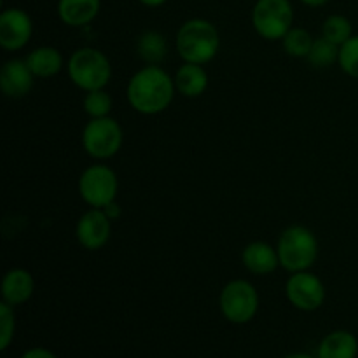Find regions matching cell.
Here are the masks:
<instances>
[{"mask_svg":"<svg viewBox=\"0 0 358 358\" xmlns=\"http://www.w3.org/2000/svg\"><path fill=\"white\" fill-rule=\"evenodd\" d=\"M175 93L177 87L173 77L159 65L142 66L133 73L126 86L129 105L142 115H157L166 110Z\"/></svg>","mask_w":358,"mask_h":358,"instance_id":"cell-1","label":"cell"},{"mask_svg":"<svg viewBox=\"0 0 358 358\" xmlns=\"http://www.w3.org/2000/svg\"><path fill=\"white\" fill-rule=\"evenodd\" d=\"M175 49L185 63L206 65L220 49V35L215 24L203 17H192L182 23L175 35Z\"/></svg>","mask_w":358,"mask_h":358,"instance_id":"cell-2","label":"cell"},{"mask_svg":"<svg viewBox=\"0 0 358 358\" xmlns=\"http://www.w3.org/2000/svg\"><path fill=\"white\" fill-rule=\"evenodd\" d=\"M70 80L83 91L105 90L112 79V63L105 52L96 48H79L66 62Z\"/></svg>","mask_w":358,"mask_h":358,"instance_id":"cell-3","label":"cell"},{"mask_svg":"<svg viewBox=\"0 0 358 358\" xmlns=\"http://www.w3.org/2000/svg\"><path fill=\"white\" fill-rule=\"evenodd\" d=\"M276 250L285 271H308L318 259V240L306 226H290L280 234Z\"/></svg>","mask_w":358,"mask_h":358,"instance_id":"cell-4","label":"cell"},{"mask_svg":"<svg viewBox=\"0 0 358 358\" xmlns=\"http://www.w3.org/2000/svg\"><path fill=\"white\" fill-rule=\"evenodd\" d=\"M219 308L222 317L231 324H248L259 311L257 289L247 280H231L220 290Z\"/></svg>","mask_w":358,"mask_h":358,"instance_id":"cell-5","label":"cell"},{"mask_svg":"<svg viewBox=\"0 0 358 358\" xmlns=\"http://www.w3.org/2000/svg\"><path fill=\"white\" fill-rule=\"evenodd\" d=\"M122 140L124 135L121 124L110 115L90 119L80 136L86 154L96 161H107L114 157L121 150Z\"/></svg>","mask_w":358,"mask_h":358,"instance_id":"cell-6","label":"cell"},{"mask_svg":"<svg viewBox=\"0 0 358 358\" xmlns=\"http://www.w3.org/2000/svg\"><path fill=\"white\" fill-rule=\"evenodd\" d=\"M252 24L259 37L282 41L294 27V7L290 0H257L252 9Z\"/></svg>","mask_w":358,"mask_h":358,"instance_id":"cell-7","label":"cell"},{"mask_svg":"<svg viewBox=\"0 0 358 358\" xmlns=\"http://www.w3.org/2000/svg\"><path fill=\"white\" fill-rule=\"evenodd\" d=\"M77 189H79L80 199L87 206H91V208H105L117 198V173L107 164H91L80 173Z\"/></svg>","mask_w":358,"mask_h":358,"instance_id":"cell-8","label":"cell"},{"mask_svg":"<svg viewBox=\"0 0 358 358\" xmlns=\"http://www.w3.org/2000/svg\"><path fill=\"white\" fill-rule=\"evenodd\" d=\"M285 296L296 310L317 311L325 303V285L315 273H290L285 283Z\"/></svg>","mask_w":358,"mask_h":358,"instance_id":"cell-9","label":"cell"},{"mask_svg":"<svg viewBox=\"0 0 358 358\" xmlns=\"http://www.w3.org/2000/svg\"><path fill=\"white\" fill-rule=\"evenodd\" d=\"M34 35V21L27 10L9 7L0 14V45L6 51H20Z\"/></svg>","mask_w":358,"mask_h":358,"instance_id":"cell-10","label":"cell"},{"mask_svg":"<svg viewBox=\"0 0 358 358\" xmlns=\"http://www.w3.org/2000/svg\"><path fill=\"white\" fill-rule=\"evenodd\" d=\"M112 236V220L101 208H90L79 217L76 226V238L86 250H100Z\"/></svg>","mask_w":358,"mask_h":358,"instance_id":"cell-11","label":"cell"},{"mask_svg":"<svg viewBox=\"0 0 358 358\" xmlns=\"http://www.w3.org/2000/svg\"><path fill=\"white\" fill-rule=\"evenodd\" d=\"M37 77L28 66L27 59H7L0 69V90L10 100L24 98L31 90Z\"/></svg>","mask_w":358,"mask_h":358,"instance_id":"cell-12","label":"cell"},{"mask_svg":"<svg viewBox=\"0 0 358 358\" xmlns=\"http://www.w3.org/2000/svg\"><path fill=\"white\" fill-rule=\"evenodd\" d=\"M245 269L255 276H266L280 268L278 250L266 241H252L241 252Z\"/></svg>","mask_w":358,"mask_h":358,"instance_id":"cell-13","label":"cell"},{"mask_svg":"<svg viewBox=\"0 0 358 358\" xmlns=\"http://www.w3.org/2000/svg\"><path fill=\"white\" fill-rule=\"evenodd\" d=\"M35 292V282L30 271L23 268H14L3 275L0 283V294H2L3 303L10 306H21L28 303Z\"/></svg>","mask_w":358,"mask_h":358,"instance_id":"cell-14","label":"cell"},{"mask_svg":"<svg viewBox=\"0 0 358 358\" xmlns=\"http://www.w3.org/2000/svg\"><path fill=\"white\" fill-rule=\"evenodd\" d=\"M177 93L185 98H198L208 90L210 77L203 65L196 63H182L173 76Z\"/></svg>","mask_w":358,"mask_h":358,"instance_id":"cell-15","label":"cell"},{"mask_svg":"<svg viewBox=\"0 0 358 358\" xmlns=\"http://www.w3.org/2000/svg\"><path fill=\"white\" fill-rule=\"evenodd\" d=\"M100 7V0H58V16L69 27L80 28L96 20Z\"/></svg>","mask_w":358,"mask_h":358,"instance_id":"cell-16","label":"cell"},{"mask_svg":"<svg viewBox=\"0 0 358 358\" xmlns=\"http://www.w3.org/2000/svg\"><path fill=\"white\" fill-rule=\"evenodd\" d=\"M24 59L37 79H51L62 72L63 66H66L62 52L52 45H41V48L31 49Z\"/></svg>","mask_w":358,"mask_h":358,"instance_id":"cell-17","label":"cell"},{"mask_svg":"<svg viewBox=\"0 0 358 358\" xmlns=\"http://www.w3.org/2000/svg\"><path fill=\"white\" fill-rule=\"evenodd\" d=\"M358 339L350 331H332L318 345V358H357Z\"/></svg>","mask_w":358,"mask_h":358,"instance_id":"cell-18","label":"cell"},{"mask_svg":"<svg viewBox=\"0 0 358 358\" xmlns=\"http://www.w3.org/2000/svg\"><path fill=\"white\" fill-rule=\"evenodd\" d=\"M136 52L147 65H161L168 52V42L157 30H147L136 38Z\"/></svg>","mask_w":358,"mask_h":358,"instance_id":"cell-19","label":"cell"},{"mask_svg":"<svg viewBox=\"0 0 358 358\" xmlns=\"http://www.w3.org/2000/svg\"><path fill=\"white\" fill-rule=\"evenodd\" d=\"M313 42V35H311L306 28L301 27H292L289 30V34L282 38L283 49H285L287 55L292 56V58H308Z\"/></svg>","mask_w":358,"mask_h":358,"instance_id":"cell-20","label":"cell"},{"mask_svg":"<svg viewBox=\"0 0 358 358\" xmlns=\"http://www.w3.org/2000/svg\"><path fill=\"white\" fill-rule=\"evenodd\" d=\"M353 35L352 21L343 14H331L322 24V37L331 41L332 44L341 48L346 41Z\"/></svg>","mask_w":358,"mask_h":358,"instance_id":"cell-21","label":"cell"},{"mask_svg":"<svg viewBox=\"0 0 358 358\" xmlns=\"http://www.w3.org/2000/svg\"><path fill=\"white\" fill-rule=\"evenodd\" d=\"M308 62L315 66V69H329L339 59V45L332 44L325 37L315 38L311 51L308 55Z\"/></svg>","mask_w":358,"mask_h":358,"instance_id":"cell-22","label":"cell"},{"mask_svg":"<svg viewBox=\"0 0 358 358\" xmlns=\"http://www.w3.org/2000/svg\"><path fill=\"white\" fill-rule=\"evenodd\" d=\"M112 105H114L112 96L105 90L87 91L83 101L84 112L90 115V119L107 117V115H110Z\"/></svg>","mask_w":358,"mask_h":358,"instance_id":"cell-23","label":"cell"},{"mask_svg":"<svg viewBox=\"0 0 358 358\" xmlns=\"http://www.w3.org/2000/svg\"><path fill=\"white\" fill-rule=\"evenodd\" d=\"M338 65L346 76L358 79V35L353 34L345 44L339 48Z\"/></svg>","mask_w":358,"mask_h":358,"instance_id":"cell-24","label":"cell"},{"mask_svg":"<svg viewBox=\"0 0 358 358\" xmlns=\"http://www.w3.org/2000/svg\"><path fill=\"white\" fill-rule=\"evenodd\" d=\"M14 334H16V315H14V306L7 303H0V350L6 352L13 343Z\"/></svg>","mask_w":358,"mask_h":358,"instance_id":"cell-25","label":"cell"},{"mask_svg":"<svg viewBox=\"0 0 358 358\" xmlns=\"http://www.w3.org/2000/svg\"><path fill=\"white\" fill-rule=\"evenodd\" d=\"M20 358H58L56 353H52L51 350L42 348V346H35V348L27 350Z\"/></svg>","mask_w":358,"mask_h":358,"instance_id":"cell-26","label":"cell"},{"mask_svg":"<svg viewBox=\"0 0 358 358\" xmlns=\"http://www.w3.org/2000/svg\"><path fill=\"white\" fill-rule=\"evenodd\" d=\"M101 210H103V212L107 213V217L112 220V222H114V220H117L119 217H121V213H122L121 206L117 205V201H112L110 205H107V206H105V208H101Z\"/></svg>","mask_w":358,"mask_h":358,"instance_id":"cell-27","label":"cell"},{"mask_svg":"<svg viewBox=\"0 0 358 358\" xmlns=\"http://www.w3.org/2000/svg\"><path fill=\"white\" fill-rule=\"evenodd\" d=\"M301 2L308 7H322L325 6V3L331 2V0H301Z\"/></svg>","mask_w":358,"mask_h":358,"instance_id":"cell-28","label":"cell"},{"mask_svg":"<svg viewBox=\"0 0 358 358\" xmlns=\"http://www.w3.org/2000/svg\"><path fill=\"white\" fill-rule=\"evenodd\" d=\"M138 2L145 7H161L166 3V0H138Z\"/></svg>","mask_w":358,"mask_h":358,"instance_id":"cell-29","label":"cell"},{"mask_svg":"<svg viewBox=\"0 0 358 358\" xmlns=\"http://www.w3.org/2000/svg\"><path fill=\"white\" fill-rule=\"evenodd\" d=\"M283 358H318V357L308 355V353H303V352H297V353H290V355H287Z\"/></svg>","mask_w":358,"mask_h":358,"instance_id":"cell-30","label":"cell"}]
</instances>
